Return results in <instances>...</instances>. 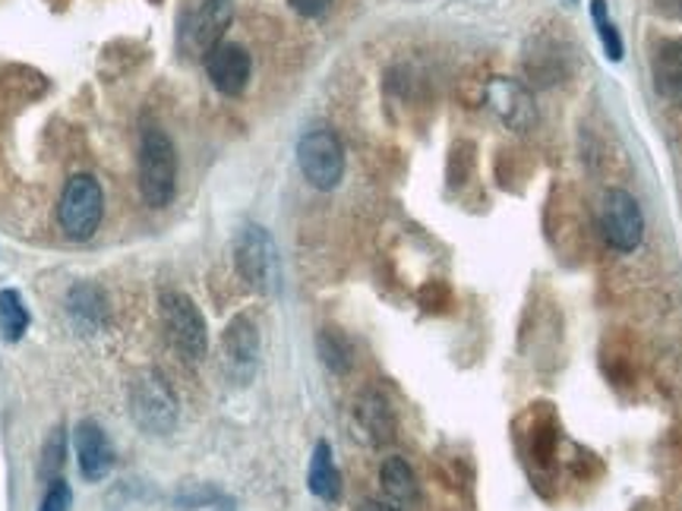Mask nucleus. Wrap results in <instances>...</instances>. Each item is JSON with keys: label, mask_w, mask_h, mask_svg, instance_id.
Masks as SVG:
<instances>
[{"label": "nucleus", "mask_w": 682, "mask_h": 511, "mask_svg": "<svg viewBox=\"0 0 682 511\" xmlns=\"http://www.w3.org/2000/svg\"><path fill=\"white\" fill-rule=\"evenodd\" d=\"M130 411H133V420L140 423V430L152 436H165L177 423V398L159 372H145L133 382Z\"/></svg>", "instance_id": "6"}, {"label": "nucleus", "mask_w": 682, "mask_h": 511, "mask_svg": "<svg viewBox=\"0 0 682 511\" xmlns=\"http://www.w3.org/2000/svg\"><path fill=\"white\" fill-rule=\"evenodd\" d=\"M174 186H177L174 142L167 140L165 130L149 127V130H142L140 145V193L145 206L165 209L167 203L174 199Z\"/></svg>", "instance_id": "1"}, {"label": "nucleus", "mask_w": 682, "mask_h": 511, "mask_svg": "<svg viewBox=\"0 0 682 511\" xmlns=\"http://www.w3.org/2000/svg\"><path fill=\"white\" fill-rule=\"evenodd\" d=\"M379 483H382V492L396 502V505H414L421 499V489H418V477L411 465L404 458H386L382 467H379Z\"/></svg>", "instance_id": "16"}, {"label": "nucleus", "mask_w": 682, "mask_h": 511, "mask_svg": "<svg viewBox=\"0 0 682 511\" xmlns=\"http://www.w3.org/2000/svg\"><path fill=\"white\" fill-rule=\"evenodd\" d=\"M235 262L240 279L247 281L259 294H272L279 287V250L275 240L269 237L266 228L259 225H247L243 231L237 233L235 240Z\"/></svg>", "instance_id": "3"}, {"label": "nucleus", "mask_w": 682, "mask_h": 511, "mask_svg": "<svg viewBox=\"0 0 682 511\" xmlns=\"http://www.w3.org/2000/svg\"><path fill=\"white\" fill-rule=\"evenodd\" d=\"M71 316L83 328H101L108 319V303L101 297V291H95L93 284H76L67 297Z\"/></svg>", "instance_id": "17"}, {"label": "nucleus", "mask_w": 682, "mask_h": 511, "mask_svg": "<svg viewBox=\"0 0 682 511\" xmlns=\"http://www.w3.org/2000/svg\"><path fill=\"white\" fill-rule=\"evenodd\" d=\"M221 357H225V370L235 382H250L259 363V331L253 326V319L247 316H235L228 328H225V338H221Z\"/></svg>", "instance_id": "8"}, {"label": "nucleus", "mask_w": 682, "mask_h": 511, "mask_svg": "<svg viewBox=\"0 0 682 511\" xmlns=\"http://www.w3.org/2000/svg\"><path fill=\"white\" fill-rule=\"evenodd\" d=\"M288 3H291V10H294V13H301V17H306V20L323 17V13L332 7V0H288Z\"/></svg>", "instance_id": "23"}, {"label": "nucleus", "mask_w": 682, "mask_h": 511, "mask_svg": "<svg viewBox=\"0 0 682 511\" xmlns=\"http://www.w3.org/2000/svg\"><path fill=\"white\" fill-rule=\"evenodd\" d=\"M67 458V442H64V430H54L51 439L45 442V477L47 480H57V470L64 467Z\"/></svg>", "instance_id": "21"}, {"label": "nucleus", "mask_w": 682, "mask_h": 511, "mask_svg": "<svg viewBox=\"0 0 682 511\" xmlns=\"http://www.w3.org/2000/svg\"><path fill=\"white\" fill-rule=\"evenodd\" d=\"M101 211H105V196L101 186L93 174H76L64 186L61 206H57V218L61 228L71 240H89L98 225H101Z\"/></svg>", "instance_id": "4"}, {"label": "nucleus", "mask_w": 682, "mask_h": 511, "mask_svg": "<svg viewBox=\"0 0 682 511\" xmlns=\"http://www.w3.org/2000/svg\"><path fill=\"white\" fill-rule=\"evenodd\" d=\"M354 417H357V426L364 430V436L374 445H382L396 436V414H392L389 401L377 392L360 395V401L354 404Z\"/></svg>", "instance_id": "13"}, {"label": "nucleus", "mask_w": 682, "mask_h": 511, "mask_svg": "<svg viewBox=\"0 0 682 511\" xmlns=\"http://www.w3.org/2000/svg\"><path fill=\"white\" fill-rule=\"evenodd\" d=\"M73 448H76L79 474L89 483H98V480H105L111 474V467H115V445H111L108 433L95 420H83L73 430Z\"/></svg>", "instance_id": "9"}, {"label": "nucleus", "mask_w": 682, "mask_h": 511, "mask_svg": "<svg viewBox=\"0 0 682 511\" xmlns=\"http://www.w3.org/2000/svg\"><path fill=\"white\" fill-rule=\"evenodd\" d=\"M235 20V3L231 0H206L196 13V20L190 25V47L196 54H209L213 47L221 45L225 29Z\"/></svg>", "instance_id": "12"}, {"label": "nucleus", "mask_w": 682, "mask_h": 511, "mask_svg": "<svg viewBox=\"0 0 682 511\" xmlns=\"http://www.w3.org/2000/svg\"><path fill=\"white\" fill-rule=\"evenodd\" d=\"M306 487L323 502H335L342 496V474L335 467L329 442H316L313 458H310V470H306Z\"/></svg>", "instance_id": "15"}, {"label": "nucleus", "mask_w": 682, "mask_h": 511, "mask_svg": "<svg viewBox=\"0 0 682 511\" xmlns=\"http://www.w3.org/2000/svg\"><path fill=\"white\" fill-rule=\"evenodd\" d=\"M591 13H594V23H597V32H600V42H604L607 57H610L613 64L623 61V39H619L616 25L607 20V0H591Z\"/></svg>", "instance_id": "20"}, {"label": "nucleus", "mask_w": 682, "mask_h": 511, "mask_svg": "<svg viewBox=\"0 0 682 511\" xmlns=\"http://www.w3.org/2000/svg\"><path fill=\"white\" fill-rule=\"evenodd\" d=\"M159 309H162L167 341L187 360H203L209 350V328H206L199 306L190 301L184 291H162Z\"/></svg>", "instance_id": "2"}, {"label": "nucleus", "mask_w": 682, "mask_h": 511, "mask_svg": "<svg viewBox=\"0 0 682 511\" xmlns=\"http://www.w3.org/2000/svg\"><path fill=\"white\" fill-rule=\"evenodd\" d=\"M250 70H253L250 54H247L240 45L221 42V45L213 47V51L206 54V73H209L213 86L221 95L243 93L247 83H250Z\"/></svg>", "instance_id": "10"}, {"label": "nucleus", "mask_w": 682, "mask_h": 511, "mask_svg": "<svg viewBox=\"0 0 682 511\" xmlns=\"http://www.w3.org/2000/svg\"><path fill=\"white\" fill-rule=\"evenodd\" d=\"M297 164H301L310 186L335 189V186L342 184V177H345V149H342V140L332 130H326V127L310 130L297 142Z\"/></svg>", "instance_id": "5"}, {"label": "nucleus", "mask_w": 682, "mask_h": 511, "mask_svg": "<svg viewBox=\"0 0 682 511\" xmlns=\"http://www.w3.org/2000/svg\"><path fill=\"white\" fill-rule=\"evenodd\" d=\"M357 511H399L396 505H389V502H377V499H370V502H364Z\"/></svg>", "instance_id": "25"}, {"label": "nucleus", "mask_w": 682, "mask_h": 511, "mask_svg": "<svg viewBox=\"0 0 682 511\" xmlns=\"http://www.w3.org/2000/svg\"><path fill=\"white\" fill-rule=\"evenodd\" d=\"M651 76H654L658 95H663L667 101L682 105V42H663L654 51Z\"/></svg>", "instance_id": "14"}, {"label": "nucleus", "mask_w": 682, "mask_h": 511, "mask_svg": "<svg viewBox=\"0 0 682 511\" xmlns=\"http://www.w3.org/2000/svg\"><path fill=\"white\" fill-rule=\"evenodd\" d=\"M487 95H490V105H494L496 115L502 117L518 133H528L538 123L534 98L528 95L524 86H518L516 79H494Z\"/></svg>", "instance_id": "11"}, {"label": "nucleus", "mask_w": 682, "mask_h": 511, "mask_svg": "<svg viewBox=\"0 0 682 511\" xmlns=\"http://www.w3.org/2000/svg\"><path fill=\"white\" fill-rule=\"evenodd\" d=\"M600 231L604 240L619 253H632L641 247L645 237V215L632 193L626 189H607L600 199Z\"/></svg>", "instance_id": "7"}, {"label": "nucleus", "mask_w": 682, "mask_h": 511, "mask_svg": "<svg viewBox=\"0 0 682 511\" xmlns=\"http://www.w3.org/2000/svg\"><path fill=\"white\" fill-rule=\"evenodd\" d=\"M316 350H320L323 363H326L332 372L345 376V372L351 370L354 363L351 341H348L338 328H323V331L316 335Z\"/></svg>", "instance_id": "19"}, {"label": "nucleus", "mask_w": 682, "mask_h": 511, "mask_svg": "<svg viewBox=\"0 0 682 511\" xmlns=\"http://www.w3.org/2000/svg\"><path fill=\"white\" fill-rule=\"evenodd\" d=\"M25 328H29V309H25L20 291H13V287L0 291V335H3V341H10V345L20 341Z\"/></svg>", "instance_id": "18"}, {"label": "nucleus", "mask_w": 682, "mask_h": 511, "mask_svg": "<svg viewBox=\"0 0 682 511\" xmlns=\"http://www.w3.org/2000/svg\"><path fill=\"white\" fill-rule=\"evenodd\" d=\"M651 7L667 20H682V0H651Z\"/></svg>", "instance_id": "24"}, {"label": "nucleus", "mask_w": 682, "mask_h": 511, "mask_svg": "<svg viewBox=\"0 0 682 511\" xmlns=\"http://www.w3.org/2000/svg\"><path fill=\"white\" fill-rule=\"evenodd\" d=\"M71 502H73L71 483L57 477V480H51V483H47L45 499H42L39 511H71Z\"/></svg>", "instance_id": "22"}]
</instances>
